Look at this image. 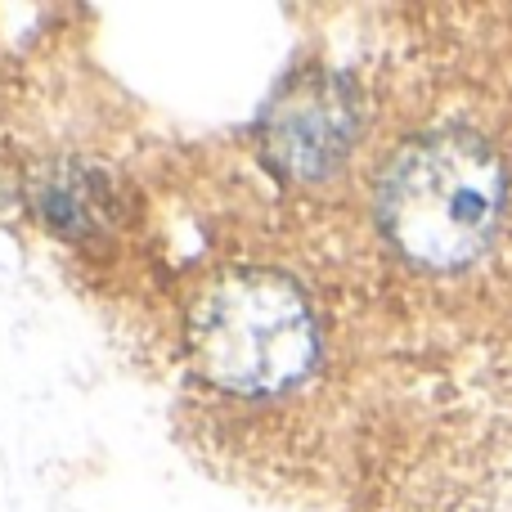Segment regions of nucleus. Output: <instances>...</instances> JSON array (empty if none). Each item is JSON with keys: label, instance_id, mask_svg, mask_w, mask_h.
Instances as JSON below:
<instances>
[{"label": "nucleus", "instance_id": "1", "mask_svg": "<svg viewBox=\"0 0 512 512\" xmlns=\"http://www.w3.org/2000/svg\"><path fill=\"white\" fill-rule=\"evenodd\" d=\"M180 360L189 387L207 391L216 405H283L324 369V319L297 274L248 261L221 265L185 306Z\"/></svg>", "mask_w": 512, "mask_h": 512}]
</instances>
